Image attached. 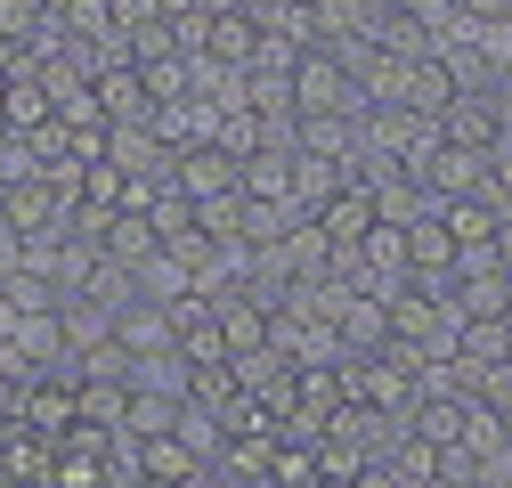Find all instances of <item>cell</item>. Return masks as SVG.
Here are the masks:
<instances>
[{
  "instance_id": "cell-19",
  "label": "cell",
  "mask_w": 512,
  "mask_h": 488,
  "mask_svg": "<svg viewBox=\"0 0 512 488\" xmlns=\"http://www.w3.org/2000/svg\"><path fill=\"white\" fill-rule=\"evenodd\" d=\"M179 407H187V399L131 391V415H122V432H131V440H163V432H179Z\"/></svg>"
},
{
  "instance_id": "cell-25",
  "label": "cell",
  "mask_w": 512,
  "mask_h": 488,
  "mask_svg": "<svg viewBox=\"0 0 512 488\" xmlns=\"http://www.w3.org/2000/svg\"><path fill=\"white\" fill-rule=\"evenodd\" d=\"M9 139H17V131H9V122H0V147H9Z\"/></svg>"
},
{
  "instance_id": "cell-22",
  "label": "cell",
  "mask_w": 512,
  "mask_h": 488,
  "mask_svg": "<svg viewBox=\"0 0 512 488\" xmlns=\"http://www.w3.org/2000/svg\"><path fill=\"white\" fill-rule=\"evenodd\" d=\"M212 147H228L236 163H252V155H261V114H252V106L220 114V131H212Z\"/></svg>"
},
{
  "instance_id": "cell-15",
  "label": "cell",
  "mask_w": 512,
  "mask_h": 488,
  "mask_svg": "<svg viewBox=\"0 0 512 488\" xmlns=\"http://www.w3.org/2000/svg\"><path fill=\"white\" fill-rule=\"evenodd\" d=\"M236 188H244L252 204H293V155H277V147H261V155L244 163V179H236Z\"/></svg>"
},
{
  "instance_id": "cell-20",
  "label": "cell",
  "mask_w": 512,
  "mask_h": 488,
  "mask_svg": "<svg viewBox=\"0 0 512 488\" xmlns=\"http://www.w3.org/2000/svg\"><path fill=\"white\" fill-rule=\"evenodd\" d=\"M139 472H147V480H204V464L179 448V432H163V440H139Z\"/></svg>"
},
{
  "instance_id": "cell-18",
  "label": "cell",
  "mask_w": 512,
  "mask_h": 488,
  "mask_svg": "<svg viewBox=\"0 0 512 488\" xmlns=\"http://www.w3.org/2000/svg\"><path fill=\"white\" fill-rule=\"evenodd\" d=\"M122 415H131V383H74V423L122 432Z\"/></svg>"
},
{
  "instance_id": "cell-6",
  "label": "cell",
  "mask_w": 512,
  "mask_h": 488,
  "mask_svg": "<svg viewBox=\"0 0 512 488\" xmlns=\"http://www.w3.org/2000/svg\"><path fill=\"white\" fill-rule=\"evenodd\" d=\"M114 342L131 358H155V350H179V318L163 310V301H131V310L114 318Z\"/></svg>"
},
{
  "instance_id": "cell-23",
  "label": "cell",
  "mask_w": 512,
  "mask_h": 488,
  "mask_svg": "<svg viewBox=\"0 0 512 488\" xmlns=\"http://www.w3.org/2000/svg\"><path fill=\"white\" fill-rule=\"evenodd\" d=\"M228 399H236V375H228V366H196V375H187V407L228 415Z\"/></svg>"
},
{
  "instance_id": "cell-24",
  "label": "cell",
  "mask_w": 512,
  "mask_h": 488,
  "mask_svg": "<svg viewBox=\"0 0 512 488\" xmlns=\"http://www.w3.org/2000/svg\"><path fill=\"white\" fill-rule=\"evenodd\" d=\"M472 399H480L488 415H504V423H512V366H488V375L472 383Z\"/></svg>"
},
{
  "instance_id": "cell-3",
  "label": "cell",
  "mask_w": 512,
  "mask_h": 488,
  "mask_svg": "<svg viewBox=\"0 0 512 488\" xmlns=\"http://www.w3.org/2000/svg\"><path fill=\"white\" fill-rule=\"evenodd\" d=\"M236 179H244V163L228 155V147H187V155H171V188L187 196V204H212V196H236Z\"/></svg>"
},
{
  "instance_id": "cell-21",
  "label": "cell",
  "mask_w": 512,
  "mask_h": 488,
  "mask_svg": "<svg viewBox=\"0 0 512 488\" xmlns=\"http://www.w3.org/2000/svg\"><path fill=\"white\" fill-rule=\"evenodd\" d=\"M147 228H155V244H171V236L196 228V204H187L179 188H155V196H147Z\"/></svg>"
},
{
  "instance_id": "cell-7",
  "label": "cell",
  "mask_w": 512,
  "mask_h": 488,
  "mask_svg": "<svg viewBox=\"0 0 512 488\" xmlns=\"http://www.w3.org/2000/svg\"><path fill=\"white\" fill-rule=\"evenodd\" d=\"M204 57H212V66H228V74H244L252 57H261V25H252L244 9H220V17L204 25Z\"/></svg>"
},
{
  "instance_id": "cell-14",
  "label": "cell",
  "mask_w": 512,
  "mask_h": 488,
  "mask_svg": "<svg viewBox=\"0 0 512 488\" xmlns=\"http://www.w3.org/2000/svg\"><path fill=\"white\" fill-rule=\"evenodd\" d=\"M0 122L25 139V131H41V122H57L49 114V90H41V66H25V74H9V90H0Z\"/></svg>"
},
{
  "instance_id": "cell-17",
  "label": "cell",
  "mask_w": 512,
  "mask_h": 488,
  "mask_svg": "<svg viewBox=\"0 0 512 488\" xmlns=\"http://www.w3.org/2000/svg\"><path fill=\"white\" fill-rule=\"evenodd\" d=\"M131 285H139V301H163V310H171V301H187V293H196V277H187L171 253H163V244H155V253L131 269Z\"/></svg>"
},
{
  "instance_id": "cell-9",
  "label": "cell",
  "mask_w": 512,
  "mask_h": 488,
  "mask_svg": "<svg viewBox=\"0 0 512 488\" xmlns=\"http://www.w3.org/2000/svg\"><path fill=\"white\" fill-rule=\"evenodd\" d=\"M374 220H382V212H374V196H366V188H342V196H326V212H317V228H326L334 253H358Z\"/></svg>"
},
{
  "instance_id": "cell-13",
  "label": "cell",
  "mask_w": 512,
  "mask_h": 488,
  "mask_svg": "<svg viewBox=\"0 0 512 488\" xmlns=\"http://www.w3.org/2000/svg\"><path fill=\"white\" fill-rule=\"evenodd\" d=\"M212 318H220V342H228V358H244V350H269V310H261V301L220 293V301H212Z\"/></svg>"
},
{
  "instance_id": "cell-1",
  "label": "cell",
  "mask_w": 512,
  "mask_h": 488,
  "mask_svg": "<svg viewBox=\"0 0 512 488\" xmlns=\"http://www.w3.org/2000/svg\"><path fill=\"white\" fill-rule=\"evenodd\" d=\"M293 114H334V122H366V90L350 82V66L334 49H301L293 66Z\"/></svg>"
},
{
  "instance_id": "cell-10",
  "label": "cell",
  "mask_w": 512,
  "mask_h": 488,
  "mask_svg": "<svg viewBox=\"0 0 512 488\" xmlns=\"http://www.w3.org/2000/svg\"><path fill=\"white\" fill-rule=\"evenodd\" d=\"M407 269H415V285H439V277H456V236H447V220H439V212L407 228Z\"/></svg>"
},
{
  "instance_id": "cell-4",
  "label": "cell",
  "mask_w": 512,
  "mask_h": 488,
  "mask_svg": "<svg viewBox=\"0 0 512 488\" xmlns=\"http://www.w3.org/2000/svg\"><path fill=\"white\" fill-rule=\"evenodd\" d=\"M391 106H407V114H447V106H456V74H447L439 66V57H407V66H399V90H391Z\"/></svg>"
},
{
  "instance_id": "cell-8",
  "label": "cell",
  "mask_w": 512,
  "mask_h": 488,
  "mask_svg": "<svg viewBox=\"0 0 512 488\" xmlns=\"http://www.w3.org/2000/svg\"><path fill=\"white\" fill-rule=\"evenodd\" d=\"M342 188H350V163H334V155H293V212H301V220H317L326 196H342Z\"/></svg>"
},
{
  "instance_id": "cell-12",
  "label": "cell",
  "mask_w": 512,
  "mask_h": 488,
  "mask_svg": "<svg viewBox=\"0 0 512 488\" xmlns=\"http://www.w3.org/2000/svg\"><path fill=\"white\" fill-rule=\"evenodd\" d=\"M17 423H25L33 440H66L74 432V383H33L25 407H17Z\"/></svg>"
},
{
  "instance_id": "cell-5",
  "label": "cell",
  "mask_w": 512,
  "mask_h": 488,
  "mask_svg": "<svg viewBox=\"0 0 512 488\" xmlns=\"http://www.w3.org/2000/svg\"><path fill=\"white\" fill-rule=\"evenodd\" d=\"M456 366L480 383L488 366H512V318H464L456 326Z\"/></svg>"
},
{
  "instance_id": "cell-26",
  "label": "cell",
  "mask_w": 512,
  "mask_h": 488,
  "mask_svg": "<svg viewBox=\"0 0 512 488\" xmlns=\"http://www.w3.org/2000/svg\"><path fill=\"white\" fill-rule=\"evenodd\" d=\"M504 432H512V423H504Z\"/></svg>"
},
{
  "instance_id": "cell-2",
  "label": "cell",
  "mask_w": 512,
  "mask_h": 488,
  "mask_svg": "<svg viewBox=\"0 0 512 488\" xmlns=\"http://www.w3.org/2000/svg\"><path fill=\"white\" fill-rule=\"evenodd\" d=\"M456 310H447L439 293H423V285H407V293H391V342H407L415 358H456Z\"/></svg>"
},
{
  "instance_id": "cell-11",
  "label": "cell",
  "mask_w": 512,
  "mask_h": 488,
  "mask_svg": "<svg viewBox=\"0 0 512 488\" xmlns=\"http://www.w3.org/2000/svg\"><path fill=\"white\" fill-rule=\"evenodd\" d=\"M496 131H504V114H496V98H456V106H447L439 114V139L447 147H496Z\"/></svg>"
},
{
  "instance_id": "cell-16",
  "label": "cell",
  "mask_w": 512,
  "mask_h": 488,
  "mask_svg": "<svg viewBox=\"0 0 512 488\" xmlns=\"http://www.w3.org/2000/svg\"><path fill=\"white\" fill-rule=\"evenodd\" d=\"M98 244H106L114 269H139V261L155 253V228H147V212H114V220L98 228Z\"/></svg>"
}]
</instances>
